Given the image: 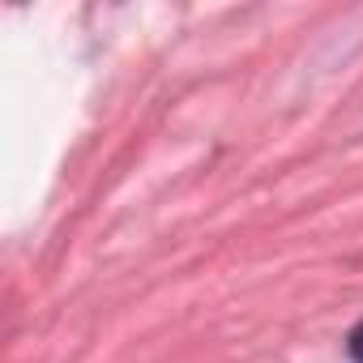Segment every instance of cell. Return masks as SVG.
<instances>
[{
    "instance_id": "cell-1",
    "label": "cell",
    "mask_w": 363,
    "mask_h": 363,
    "mask_svg": "<svg viewBox=\"0 0 363 363\" xmlns=\"http://www.w3.org/2000/svg\"><path fill=\"white\" fill-rule=\"evenodd\" d=\"M350 359H354V363H363V325L350 333Z\"/></svg>"
}]
</instances>
